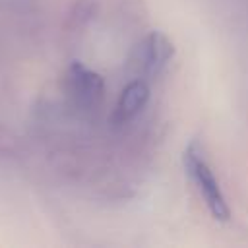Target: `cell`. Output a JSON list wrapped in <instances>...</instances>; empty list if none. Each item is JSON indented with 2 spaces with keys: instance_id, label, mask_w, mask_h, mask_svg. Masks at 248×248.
Wrapping results in <instances>:
<instances>
[{
  "instance_id": "6da1fadb",
  "label": "cell",
  "mask_w": 248,
  "mask_h": 248,
  "mask_svg": "<svg viewBox=\"0 0 248 248\" xmlns=\"http://www.w3.org/2000/svg\"><path fill=\"white\" fill-rule=\"evenodd\" d=\"M182 165L186 174L190 176L192 184L196 186L198 194L203 198V203L207 205L209 213L217 221H229L231 219V207L227 203V198L221 190L219 180L213 174V169L205 157V151L200 141H190L182 155Z\"/></svg>"
},
{
  "instance_id": "7a4b0ae2",
  "label": "cell",
  "mask_w": 248,
  "mask_h": 248,
  "mask_svg": "<svg viewBox=\"0 0 248 248\" xmlns=\"http://www.w3.org/2000/svg\"><path fill=\"white\" fill-rule=\"evenodd\" d=\"M174 45L163 31L147 33L130 52L128 68L130 72L140 78H157L172 60Z\"/></svg>"
},
{
  "instance_id": "3957f363",
  "label": "cell",
  "mask_w": 248,
  "mask_h": 248,
  "mask_svg": "<svg viewBox=\"0 0 248 248\" xmlns=\"http://www.w3.org/2000/svg\"><path fill=\"white\" fill-rule=\"evenodd\" d=\"M64 93L74 108L93 112L103 103L105 81L97 72L81 62H72L64 74Z\"/></svg>"
},
{
  "instance_id": "277c9868",
  "label": "cell",
  "mask_w": 248,
  "mask_h": 248,
  "mask_svg": "<svg viewBox=\"0 0 248 248\" xmlns=\"http://www.w3.org/2000/svg\"><path fill=\"white\" fill-rule=\"evenodd\" d=\"M149 101V85L145 79H132L118 95L116 105L112 108V122L116 126H122L126 122H130L132 118H136L143 107Z\"/></svg>"
}]
</instances>
